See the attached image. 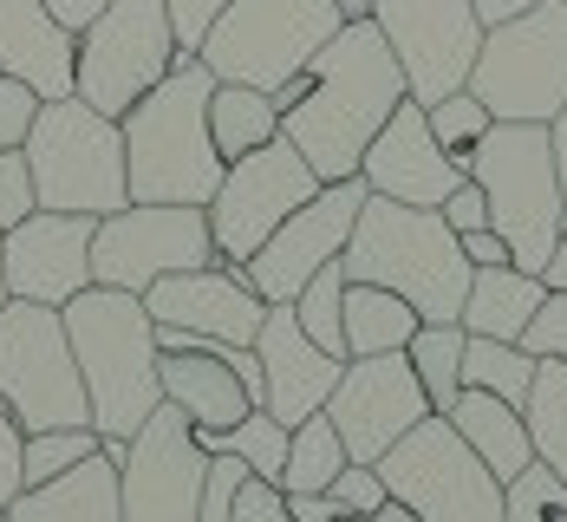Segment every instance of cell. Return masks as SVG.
Segmentation results:
<instances>
[{
  "instance_id": "cell-1",
  "label": "cell",
  "mask_w": 567,
  "mask_h": 522,
  "mask_svg": "<svg viewBox=\"0 0 567 522\" xmlns=\"http://www.w3.org/2000/svg\"><path fill=\"white\" fill-rule=\"evenodd\" d=\"M313 85L307 99L281 112V137L313 164L320 183H340V176H359V157L365 144L385 131V117L411 99L404 85V65L392 59L385 33L372 20H346L340 33L313 53Z\"/></svg>"
},
{
  "instance_id": "cell-2",
  "label": "cell",
  "mask_w": 567,
  "mask_h": 522,
  "mask_svg": "<svg viewBox=\"0 0 567 522\" xmlns=\"http://www.w3.org/2000/svg\"><path fill=\"white\" fill-rule=\"evenodd\" d=\"M209 92L216 72L196 53H176V65L117 117L124 124V183L131 203H196L209 209L223 183V151L209 137Z\"/></svg>"
},
{
  "instance_id": "cell-3",
  "label": "cell",
  "mask_w": 567,
  "mask_h": 522,
  "mask_svg": "<svg viewBox=\"0 0 567 522\" xmlns=\"http://www.w3.org/2000/svg\"><path fill=\"white\" fill-rule=\"evenodd\" d=\"M65 340L85 379V406L92 431L131 444L144 431V418L164 406V379H157V320L144 307V294L124 288H79L65 307Z\"/></svg>"
},
{
  "instance_id": "cell-4",
  "label": "cell",
  "mask_w": 567,
  "mask_h": 522,
  "mask_svg": "<svg viewBox=\"0 0 567 522\" xmlns=\"http://www.w3.org/2000/svg\"><path fill=\"white\" fill-rule=\"evenodd\" d=\"M340 268L346 282L404 294L417 307V320H456L470 300V275H476L463 255V235L437 209H411L392 196H365Z\"/></svg>"
},
{
  "instance_id": "cell-5",
  "label": "cell",
  "mask_w": 567,
  "mask_h": 522,
  "mask_svg": "<svg viewBox=\"0 0 567 522\" xmlns=\"http://www.w3.org/2000/svg\"><path fill=\"white\" fill-rule=\"evenodd\" d=\"M463 171L483 183L489 229L509 242V262L522 275H542L555 242L567 235V196H561L548 124H503L496 117L476 137V151L463 157Z\"/></svg>"
},
{
  "instance_id": "cell-6",
  "label": "cell",
  "mask_w": 567,
  "mask_h": 522,
  "mask_svg": "<svg viewBox=\"0 0 567 522\" xmlns=\"http://www.w3.org/2000/svg\"><path fill=\"white\" fill-rule=\"evenodd\" d=\"M20 151H27L33 203L40 209L112 216V209L131 203V183H124V124L92 112L79 92L72 99H47Z\"/></svg>"
},
{
  "instance_id": "cell-7",
  "label": "cell",
  "mask_w": 567,
  "mask_h": 522,
  "mask_svg": "<svg viewBox=\"0 0 567 522\" xmlns=\"http://www.w3.org/2000/svg\"><path fill=\"white\" fill-rule=\"evenodd\" d=\"M340 0H228L223 20L203 33L196 59L235 79V85H261L275 92L293 72H307L313 53L340 33Z\"/></svg>"
},
{
  "instance_id": "cell-8",
  "label": "cell",
  "mask_w": 567,
  "mask_h": 522,
  "mask_svg": "<svg viewBox=\"0 0 567 522\" xmlns=\"http://www.w3.org/2000/svg\"><path fill=\"white\" fill-rule=\"evenodd\" d=\"M470 92L503 124H548L567 105V0H535L503 27H483Z\"/></svg>"
},
{
  "instance_id": "cell-9",
  "label": "cell",
  "mask_w": 567,
  "mask_h": 522,
  "mask_svg": "<svg viewBox=\"0 0 567 522\" xmlns=\"http://www.w3.org/2000/svg\"><path fill=\"white\" fill-rule=\"evenodd\" d=\"M379 477L417 522H503V477L483 464L444 411L417 418L392 451L379 458Z\"/></svg>"
},
{
  "instance_id": "cell-10",
  "label": "cell",
  "mask_w": 567,
  "mask_h": 522,
  "mask_svg": "<svg viewBox=\"0 0 567 522\" xmlns=\"http://www.w3.org/2000/svg\"><path fill=\"white\" fill-rule=\"evenodd\" d=\"M0 399L20 418V431L92 424L85 379H79L59 307H40V300H7L0 307Z\"/></svg>"
},
{
  "instance_id": "cell-11",
  "label": "cell",
  "mask_w": 567,
  "mask_h": 522,
  "mask_svg": "<svg viewBox=\"0 0 567 522\" xmlns=\"http://www.w3.org/2000/svg\"><path fill=\"white\" fill-rule=\"evenodd\" d=\"M176 65L171 0H105L79 27V99L105 117H124Z\"/></svg>"
},
{
  "instance_id": "cell-12",
  "label": "cell",
  "mask_w": 567,
  "mask_h": 522,
  "mask_svg": "<svg viewBox=\"0 0 567 522\" xmlns=\"http://www.w3.org/2000/svg\"><path fill=\"white\" fill-rule=\"evenodd\" d=\"M209 262H216V235H209V209H196V203H124L112 216H99V229H92V282L99 288L144 294L164 275L209 268Z\"/></svg>"
},
{
  "instance_id": "cell-13",
  "label": "cell",
  "mask_w": 567,
  "mask_h": 522,
  "mask_svg": "<svg viewBox=\"0 0 567 522\" xmlns=\"http://www.w3.org/2000/svg\"><path fill=\"white\" fill-rule=\"evenodd\" d=\"M320 190L313 164L287 144V137H268L261 151L235 157L209 196V235H216V262L241 268L268 235L281 229L287 216Z\"/></svg>"
},
{
  "instance_id": "cell-14",
  "label": "cell",
  "mask_w": 567,
  "mask_h": 522,
  "mask_svg": "<svg viewBox=\"0 0 567 522\" xmlns=\"http://www.w3.org/2000/svg\"><path fill=\"white\" fill-rule=\"evenodd\" d=\"M203 483H209V451L196 444V424L164 399L144 418V431L124 444L117 510L124 522H196Z\"/></svg>"
},
{
  "instance_id": "cell-15",
  "label": "cell",
  "mask_w": 567,
  "mask_h": 522,
  "mask_svg": "<svg viewBox=\"0 0 567 522\" xmlns=\"http://www.w3.org/2000/svg\"><path fill=\"white\" fill-rule=\"evenodd\" d=\"M372 27L404 65V85L417 105H437L444 92L470 85V65L483 47V20L470 0H379Z\"/></svg>"
},
{
  "instance_id": "cell-16",
  "label": "cell",
  "mask_w": 567,
  "mask_h": 522,
  "mask_svg": "<svg viewBox=\"0 0 567 522\" xmlns=\"http://www.w3.org/2000/svg\"><path fill=\"white\" fill-rule=\"evenodd\" d=\"M365 176H340V183H320L293 216H287L281 229L268 235L241 268H248V282L255 294L268 300V307H281L293 294L307 288L327 262H340L346 242H352V223H359V209H365Z\"/></svg>"
},
{
  "instance_id": "cell-17",
  "label": "cell",
  "mask_w": 567,
  "mask_h": 522,
  "mask_svg": "<svg viewBox=\"0 0 567 522\" xmlns=\"http://www.w3.org/2000/svg\"><path fill=\"white\" fill-rule=\"evenodd\" d=\"M327 418H333L352 464H379L417 418H431V399H424L404 352H365V359H346L340 386L327 399Z\"/></svg>"
},
{
  "instance_id": "cell-18",
  "label": "cell",
  "mask_w": 567,
  "mask_h": 522,
  "mask_svg": "<svg viewBox=\"0 0 567 522\" xmlns=\"http://www.w3.org/2000/svg\"><path fill=\"white\" fill-rule=\"evenodd\" d=\"M92 229H99V216H72V209H27L13 229L0 235L7 300L65 307L79 288H92Z\"/></svg>"
},
{
  "instance_id": "cell-19",
  "label": "cell",
  "mask_w": 567,
  "mask_h": 522,
  "mask_svg": "<svg viewBox=\"0 0 567 522\" xmlns=\"http://www.w3.org/2000/svg\"><path fill=\"white\" fill-rule=\"evenodd\" d=\"M144 307H151L157 327H183V334H203V340H223V347H255L261 314H268V300L255 294L248 268H228V262L151 282Z\"/></svg>"
},
{
  "instance_id": "cell-20",
  "label": "cell",
  "mask_w": 567,
  "mask_h": 522,
  "mask_svg": "<svg viewBox=\"0 0 567 522\" xmlns=\"http://www.w3.org/2000/svg\"><path fill=\"white\" fill-rule=\"evenodd\" d=\"M359 176H365L372 196H392V203H411V209H437L456 183H463L456 157L437 144V131H431V117H424L417 99H404L385 117V131L359 157Z\"/></svg>"
},
{
  "instance_id": "cell-21",
  "label": "cell",
  "mask_w": 567,
  "mask_h": 522,
  "mask_svg": "<svg viewBox=\"0 0 567 522\" xmlns=\"http://www.w3.org/2000/svg\"><path fill=\"white\" fill-rule=\"evenodd\" d=\"M255 359H261V411H275L287 431L313 411H327L333 386H340L346 359L307 340V327L293 320V300L261 314V334H255Z\"/></svg>"
},
{
  "instance_id": "cell-22",
  "label": "cell",
  "mask_w": 567,
  "mask_h": 522,
  "mask_svg": "<svg viewBox=\"0 0 567 522\" xmlns=\"http://www.w3.org/2000/svg\"><path fill=\"white\" fill-rule=\"evenodd\" d=\"M0 72L27 79L40 99L79 92V33L47 0H0Z\"/></svg>"
},
{
  "instance_id": "cell-23",
  "label": "cell",
  "mask_w": 567,
  "mask_h": 522,
  "mask_svg": "<svg viewBox=\"0 0 567 522\" xmlns=\"http://www.w3.org/2000/svg\"><path fill=\"white\" fill-rule=\"evenodd\" d=\"M157 379H164V399H171L189 424H203V431H223V424H235V418L255 411L248 386H241L235 366H228V347L157 352Z\"/></svg>"
},
{
  "instance_id": "cell-24",
  "label": "cell",
  "mask_w": 567,
  "mask_h": 522,
  "mask_svg": "<svg viewBox=\"0 0 567 522\" xmlns=\"http://www.w3.org/2000/svg\"><path fill=\"white\" fill-rule=\"evenodd\" d=\"M0 516L7 522H124V510H117V464L99 444L72 470H59L47 483H27Z\"/></svg>"
},
{
  "instance_id": "cell-25",
  "label": "cell",
  "mask_w": 567,
  "mask_h": 522,
  "mask_svg": "<svg viewBox=\"0 0 567 522\" xmlns=\"http://www.w3.org/2000/svg\"><path fill=\"white\" fill-rule=\"evenodd\" d=\"M456 424V438L483 458V464L496 470L503 483H515L522 470L535 464V444H528V418H522V406H509V399H496V392H483V386H463L456 392V406L444 411Z\"/></svg>"
},
{
  "instance_id": "cell-26",
  "label": "cell",
  "mask_w": 567,
  "mask_h": 522,
  "mask_svg": "<svg viewBox=\"0 0 567 522\" xmlns=\"http://www.w3.org/2000/svg\"><path fill=\"white\" fill-rule=\"evenodd\" d=\"M548 282L542 275H522L515 262L503 268H476L470 275V300H463V334H489V340H522V327L535 320Z\"/></svg>"
},
{
  "instance_id": "cell-27",
  "label": "cell",
  "mask_w": 567,
  "mask_h": 522,
  "mask_svg": "<svg viewBox=\"0 0 567 522\" xmlns=\"http://www.w3.org/2000/svg\"><path fill=\"white\" fill-rule=\"evenodd\" d=\"M417 334V307L392 288L372 282H346V359L365 352H404Z\"/></svg>"
},
{
  "instance_id": "cell-28",
  "label": "cell",
  "mask_w": 567,
  "mask_h": 522,
  "mask_svg": "<svg viewBox=\"0 0 567 522\" xmlns=\"http://www.w3.org/2000/svg\"><path fill=\"white\" fill-rule=\"evenodd\" d=\"M209 137H216L223 164H235V157L261 151L268 137H281V112H275V99L261 85L216 79V92H209Z\"/></svg>"
},
{
  "instance_id": "cell-29",
  "label": "cell",
  "mask_w": 567,
  "mask_h": 522,
  "mask_svg": "<svg viewBox=\"0 0 567 522\" xmlns=\"http://www.w3.org/2000/svg\"><path fill=\"white\" fill-rule=\"evenodd\" d=\"M352 464L340 444V431H333V418L327 411H313V418H300L293 431H287V464H281V497H327V483Z\"/></svg>"
},
{
  "instance_id": "cell-30",
  "label": "cell",
  "mask_w": 567,
  "mask_h": 522,
  "mask_svg": "<svg viewBox=\"0 0 567 522\" xmlns=\"http://www.w3.org/2000/svg\"><path fill=\"white\" fill-rule=\"evenodd\" d=\"M535 464H548L567 483V359H535V386L522 399Z\"/></svg>"
},
{
  "instance_id": "cell-31",
  "label": "cell",
  "mask_w": 567,
  "mask_h": 522,
  "mask_svg": "<svg viewBox=\"0 0 567 522\" xmlns=\"http://www.w3.org/2000/svg\"><path fill=\"white\" fill-rule=\"evenodd\" d=\"M463 320H417V334H411V372H417V386H424V399L431 411H451L456 392H463Z\"/></svg>"
},
{
  "instance_id": "cell-32",
  "label": "cell",
  "mask_w": 567,
  "mask_h": 522,
  "mask_svg": "<svg viewBox=\"0 0 567 522\" xmlns=\"http://www.w3.org/2000/svg\"><path fill=\"white\" fill-rule=\"evenodd\" d=\"M463 386H483V392H496V399L522 406L528 386H535V352H522V340L470 334V340H463Z\"/></svg>"
},
{
  "instance_id": "cell-33",
  "label": "cell",
  "mask_w": 567,
  "mask_h": 522,
  "mask_svg": "<svg viewBox=\"0 0 567 522\" xmlns=\"http://www.w3.org/2000/svg\"><path fill=\"white\" fill-rule=\"evenodd\" d=\"M293 320L307 327L313 347H327V352L346 359V268L340 262H327L307 288L293 294Z\"/></svg>"
},
{
  "instance_id": "cell-34",
  "label": "cell",
  "mask_w": 567,
  "mask_h": 522,
  "mask_svg": "<svg viewBox=\"0 0 567 522\" xmlns=\"http://www.w3.org/2000/svg\"><path fill=\"white\" fill-rule=\"evenodd\" d=\"M105 438L92 431V424H53V431H27V444H20V477L27 483H47L59 470H72L79 458H92Z\"/></svg>"
},
{
  "instance_id": "cell-35",
  "label": "cell",
  "mask_w": 567,
  "mask_h": 522,
  "mask_svg": "<svg viewBox=\"0 0 567 522\" xmlns=\"http://www.w3.org/2000/svg\"><path fill=\"white\" fill-rule=\"evenodd\" d=\"M424 117H431L437 144H444V151L456 157V171H463V157L476 151V137H483V131L496 124V117H489V105H483V99H476L470 85H456V92H444L437 105H424ZM463 176H470V171H463Z\"/></svg>"
},
{
  "instance_id": "cell-36",
  "label": "cell",
  "mask_w": 567,
  "mask_h": 522,
  "mask_svg": "<svg viewBox=\"0 0 567 522\" xmlns=\"http://www.w3.org/2000/svg\"><path fill=\"white\" fill-rule=\"evenodd\" d=\"M503 522H567V483L548 464H528L503 490Z\"/></svg>"
},
{
  "instance_id": "cell-37",
  "label": "cell",
  "mask_w": 567,
  "mask_h": 522,
  "mask_svg": "<svg viewBox=\"0 0 567 522\" xmlns=\"http://www.w3.org/2000/svg\"><path fill=\"white\" fill-rule=\"evenodd\" d=\"M327 503H333V516H372V510L392 503V490H385L379 464H346L340 477L327 483Z\"/></svg>"
},
{
  "instance_id": "cell-38",
  "label": "cell",
  "mask_w": 567,
  "mask_h": 522,
  "mask_svg": "<svg viewBox=\"0 0 567 522\" xmlns=\"http://www.w3.org/2000/svg\"><path fill=\"white\" fill-rule=\"evenodd\" d=\"M248 477H255V470L241 464L235 451H216V458H209V483H203V510H196V522H235V497H241Z\"/></svg>"
},
{
  "instance_id": "cell-39",
  "label": "cell",
  "mask_w": 567,
  "mask_h": 522,
  "mask_svg": "<svg viewBox=\"0 0 567 522\" xmlns=\"http://www.w3.org/2000/svg\"><path fill=\"white\" fill-rule=\"evenodd\" d=\"M522 352H535V359H567V288L542 294L535 320L522 327Z\"/></svg>"
},
{
  "instance_id": "cell-40",
  "label": "cell",
  "mask_w": 567,
  "mask_h": 522,
  "mask_svg": "<svg viewBox=\"0 0 567 522\" xmlns=\"http://www.w3.org/2000/svg\"><path fill=\"white\" fill-rule=\"evenodd\" d=\"M40 105H47V99H40L27 79H7V72H0V151H20V144H27Z\"/></svg>"
},
{
  "instance_id": "cell-41",
  "label": "cell",
  "mask_w": 567,
  "mask_h": 522,
  "mask_svg": "<svg viewBox=\"0 0 567 522\" xmlns=\"http://www.w3.org/2000/svg\"><path fill=\"white\" fill-rule=\"evenodd\" d=\"M33 203V171H27V151H0V229H13Z\"/></svg>"
},
{
  "instance_id": "cell-42",
  "label": "cell",
  "mask_w": 567,
  "mask_h": 522,
  "mask_svg": "<svg viewBox=\"0 0 567 522\" xmlns=\"http://www.w3.org/2000/svg\"><path fill=\"white\" fill-rule=\"evenodd\" d=\"M437 216H444V223H451L456 235L489 229V196H483V183H476V176H463V183H456L451 196L437 203Z\"/></svg>"
},
{
  "instance_id": "cell-43",
  "label": "cell",
  "mask_w": 567,
  "mask_h": 522,
  "mask_svg": "<svg viewBox=\"0 0 567 522\" xmlns=\"http://www.w3.org/2000/svg\"><path fill=\"white\" fill-rule=\"evenodd\" d=\"M228 0H171V27H176V53H196L203 33L223 20Z\"/></svg>"
},
{
  "instance_id": "cell-44",
  "label": "cell",
  "mask_w": 567,
  "mask_h": 522,
  "mask_svg": "<svg viewBox=\"0 0 567 522\" xmlns=\"http://www.w3.org/2000/svg\"><path fill=\"white\" fill-rule=\"evenodd\" d=\"M20 444H27V431H20V418L0 399V510L27 490V477H20Z\"/></svg>"
},
{
  "instance_id": "cell-45",
  "label": "cell",
  "mask_w": 567,
  "mask_h": 522,
  "mask_svg": "<svg viewBox=\"0 0 567 522\" xmlns=\"http://www.w3.org/2000/svg\"><path fill=\"white\" fill-rule=\"evenodd\" d=\"M235 522H293V516H287V497L275 490V483L248 477L241 497H235Z\"/></svg>"
},
{
  "instance_id": "cell-46",
  "label": "cell",
  "mask_w": 567,
  "mask_h": 522,
  "mask_svg": "<svg viewBox=\"0 0 567 522\" xmlns=\"http://www.w3.org/2000/svg\"><path fill=\"white\" fill-rule=\"evenodd\" d=\"M463 255H470V268H503L509 262V242L496 229H470L463 235Z\"/></svg>"
},
{
  "instance_id": "cell-47",
  "label": "cell",
  "mask_w": 567,
  "mask_h": 522,
  "mask_svg": "<svg viewBox=\"0 0 567 522\" xmlns=\"http://www.w3.org/2000/svg\"><path fill=\"white\" fill-rule=\"evenodd\" d=\"M470 7H476L483 27H503V20H515V13H528L535 0H470Z\"/></svg>"
},
{
  "instance_id": "cell-48",
  "label": "cell",
  "mask_w": 567,
  "mask_h": 522,
  "mask_svg": "<svg viewBox=\"0 0 567 522\" xmlns=\"http://www.w3.org/2000/svg\"><path fill=\"white\" fill-rule=\"evenodd\" d=\"M287 516L293 522H333V503L327 497H287Z\"/></svg>"
},
{
  "instance_id": "cell-49",
  "label": "cell",
  "mask_w": 567,
  "mask_h": 522,
  "mask_svg": "<svg viewBox=\"0 0 567 522\" xmlns=\"http://www.w3.org/2000/svg\"><path fill=\"white\" fill-rule=\"evenodd\" d=\"M47 7H53V13L65 20V27H72V33H79V27H85V20H92L105 0H47Z\"/></svg>"
},
{
  "instance_id": "cell-50",
  "label": "cell",
  "mask_w": 567,
  "mask_h": 522,
  "mask_svg": "<svg viewBox=\"0 0 567 522\" xmlns=\"http://www.w3.org/2000/svg\"><path fill=\"white\" fill-rule=\"evenodd\" d=\"M548 144H555V171H561V196H567V105L548 117Z\"/></svg>"
},
{
  "instance_id": "cell-51",
  "label": "cell",
  "mask_w": 567,
  "mask_h": 522,
  "mask_svg": "<svg viewBox=\"0 0 567 522\" xmlns=\"http://www.w3.org/2000/svg\"><path fill=\"white\" fill-rule=\"evenodd\" d=\"M542 282H548V288H567V235L555 242V255H548V268H542Z\"/></svg>"
},
{
  "instance_id": "cell-52",
  "label": "cell",
  "mask_w": 567,
  "mask_h": 522,
  "mask_svg": "<svg viewBox=\"0 0 567 522\" xmlns=\"http://www.w3.org/2000/svg\"><path fill=\"white\" fill-rule=\"evenodd\" d=\"M333 522H417L404 503H385V510H372V516H333Z\"/></svg>"
},
{
  "instance_id": "cell-53",
  "label": "cell",
  "mask_w": 567,
  "mask_h": 522,
  "mask_svg": "<svg viewBox=\"0 0 567 522\" xmlns=\"http://www.w3.org/2000/svg\"><path fill=\"white\" fill-rule=\"evenodd\" d=\"M379 0H340V20H372Z\"/></svg>"
},
{
  "instance_id": "cell-54",
  "label": "cell",
  "mask_w": 567,
  "mask_h": 522,
  "mask_svg": "<svg viewBox=\"0 0 567 522\" xmlns=\"http://www.w3.org/2000/svg\"><path fill=\"white\" fill-rule=\"evenodd\" d=\"M0 235H7V229H0ZM0 307H7V262H0Z\"/></svg>"
},
{
  "instance_id": "cell-55",
  "label": "cell",
  "mask_w": 567,
  "mask_h": 522,
  "mask_svg": "<svg viewBox=\"0 0 567 522\" xmlns=\"http://www.w3.org/2000/svg\"><path fill=\"white\" fill-rule=\"evenodd\" d=\"M0 522H7V516H0Z\"/></svg>"
}]
</instances>
